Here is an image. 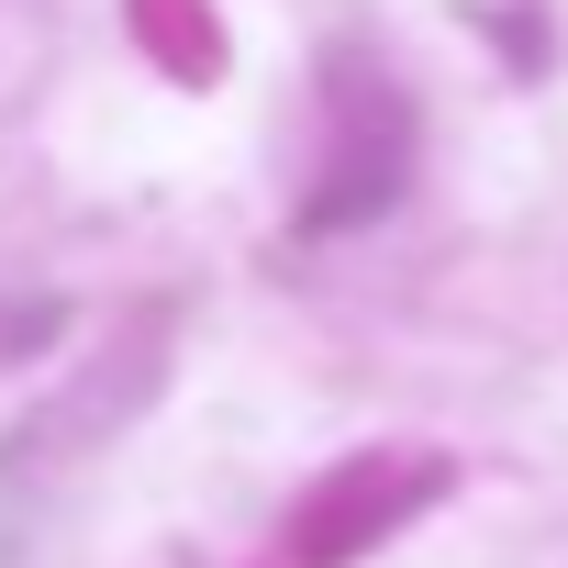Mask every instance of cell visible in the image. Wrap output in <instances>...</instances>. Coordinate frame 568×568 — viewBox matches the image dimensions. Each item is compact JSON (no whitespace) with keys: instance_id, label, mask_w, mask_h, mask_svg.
<instances>
[{"instance_id":"cell-1","label":"cell","mask_w":568,"mask_h":568,"mask_svg":"<svg viewBox=\"0 0 568 568\" xmlns=\"http://www.w3.org/2000/svg\"><path fill=\"white\" fill-rule=\"evenodd\" d=\"M446 457L435 446H357V457H335L302 501H291V524H278V568H357L368 546H390L424 501H446Z\"/></svg>"},{"instance_id":"cell-2","label":"cell","mask_w":568,"mask_h":568,"mask_svg":"<svg viewBox=\"0 0 568 568\" xmlns=\"http://www.w3.org/2000/svg\"><path fill=\"white\" fill-rule=\"evenodd\" d=\"M324 101H335V168H324V190L302 201V223H313V234H346V223H368V212L402 190V168H413V112H402V90L368 79V68H335Z\"/></svg>"},{"instance_id":"cell-3","label":"cell","mask_w":568,"mask_h":568,"mask_svg":"<svg viewBox=\"0 0 568 568\" xmlns=\"http://www.w3.org/2000/svg\"><path fill=\"white\" fill-rule=\"evenodd\" d=\"M134 34L168 79H223V23L212 0H134Z\"/></svg>"}]
</instances>
